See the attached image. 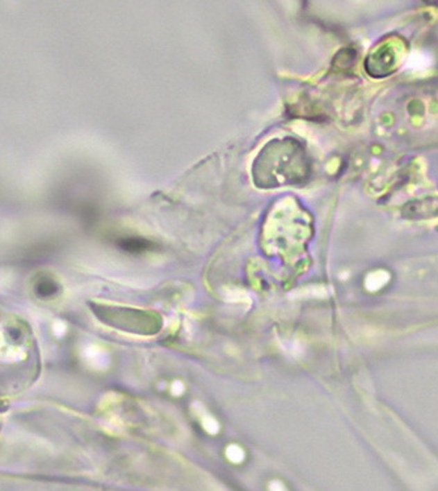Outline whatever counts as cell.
<instances>
[{
	"label": "cell",
	"mask_w": 438,
	"mask_h": 491,
	"mask_svg": "<svg viewBox=\"0 0 438 491\" xmlns=\"http://www.w3.org/2000/svg\"><path fill=\"white\" fill-rule=\"evenodd\" d=\"M303 150L294 141L271 144L264 153H260L255 171V180L260 187H274L286 184H296L303 181L305 175V157Z\"/></svg>",
	"instance_id": "1"
},
{
	"label": "cell",
	"mask_w": 438,
	"mask_h": 491,
	"mask_svg": "<svg viewBox=\"0 0 438 491\" xmlns=\"http://www.w3.org/2000/svg\"><path fill=\"white\" fill-rule=\"evenodd\" d=\"M226 456L231 463L240 464L244 460L246 455H244V451L242 447H239L237 445H231L226 448Z\"/></svg>",
	"instance_id": "2"
},
{
	"label": "cell",
	"mask_w": 438,
	"mask_h": 491,
	"mask_svg": "<svg viewBox=\"0 0 438 491\" xmlns=\"http://www.w3.org/2000/svg\"><path fill=\"white\" fill-rule=\"evenodd\" d=\"M201 424L206 433H212V435L219 433V429H221L219 423L212 415H209L206 413H203L201 415Z\"/></svg>",
	"instance_id": "3"
},
{
	"label": "cell",
	"mask_w": 438,
	"mask_h": 491,
	"mask_svg": "<svg viewBox=\"0 0 438 491\" xmlns=\"http://www.w3.org/2000/svg\"><path fill=\"white\" fill-rule=\"evenodd\" d=\"M184 384L181 383V381H175L174 384H172V393L175 395V396H180V395H183L184 393Z\"/></svg>",
	"instance_id": "4"
},
{
	"label": "cell",
	"mask_w": 438,
	"mask_h": 491,
	"mask_svg": "<svg viewBox=\"0 0 438 491\" xmlns=\"http://www.w3.org/2000/svg\"><path fill=\"white\" fill-rule=\"evenodd\" d=\"M269 490L271 491H287L286 489H285L284 485L281 483V482H278V481H273V482H271V485H269Z\"/></svg>",
	"instance_id": "5"
}]
</instances>
